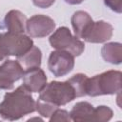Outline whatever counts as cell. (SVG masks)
<instances>
[{"label": "cell", "mask_w": 122, "mask_h": 122, "mask_svg": "<svg viewBox=\"0 0 122 122\" xmlns=\"http://www.w3.org/2000/svg\"><path fill=\"white\" fill-rule=\"evenodd\" d=\"M101 55L106 62L119 65L122 61V45L119 42L106 43L101 49Z\"/></svg>", "instance_id": "obj_14"}, {"label": "cell", "mask_w": 122, "mask_h": 122, "mask_svg": "<svg viewBox=\"0 0 122 122\" xmlns=\"http://www.w3.org/2000/svg\"><path fill=\"white\" fill-rule=\"evenodd\" d=\"M50 122H55V121H71V116H70V112L66 110H62V109H57L54 111V112L51 115V117L49 118Z\"/></svg>", "instance_id": "obj_19"}, {"label": "cell", "mask_w": 122, "mask_h": 122, "mask_svg": "<svg viewBox=\"0 0 122 122\" xmlns=\"http://www.w3.org/2000/svg\"><path fill=\"white\" fill-rule=\"evenodd\" d=\"M57 109H58V107H55L51 104L41 101L39 99H37V101L35 102V111H37V112L45 118H50L51 115Z\"/></svg>", "instance_id": "obj_18"}, {"label": "cell", "mask_w": 122, "mask_h": 122, "mask_svg": "<svg viewBox=\"0 0 122 122\" xmlns=\"http://www.w3.org/2000/svg\"><path fill=\"white\" fill-rule=\"evenodd\" d=\"M33 112H35V101L24 85L5 93L0 103V116L5 120H18Z\"/></svg>", "instance_id": "obj_1"}, {"label": "cell", "mask_w": 122, "mask_h": 122, "mask_svg": "<svg viewBox=\"0 0 122 122\" xmlns=\"http://www.w3.org/2000/svg\"><path fill=\"white\" fill-rule=\"evenodd\" d=\"M33 46L30 36L24 33H0V61L9 56L19 57Z\"/></svg>", "instance_id": "obj_4"}, {"label": "cell", "mask_w": 122, "mask_h": 122, "mask_svg": "<svg viewBox=\"0 0 122 122\" xmlns=\"http://www.w3.org/2000/svg\"><path fill=\"white\" fill-rule=\"evenodd\" d=\"M74 67V56L65 51H53L48 59V69L55 77H62L71 72Z\"/></svg>", "instance_id": "obj_6"}, {"label": "cell", "mask_w": 122, "mask_h": 122, "mask_svg": "<svg viewBox=\"0 0 122 122\" xmlns=\"http://www.w3.org/2000/svg\"><path fill=\"white\" fill-rule=\"evenodd\" d=\"M121 77L120 71H107L100 74H96L88 79L86 95L99 96L118 93L121 91Z\"/></svg>", "instance_id": "obj_2"}, {"label": "cell", "mask_w": 122, "mask_h": 122, "mask_svg": "<svg viewBox=\"0 0 122 122\" xmlns=\"http://www.w3.org/2000/svg\"><path fill=\"white\" fill-rule=\"evenodd\" d=\"M113 112L108 106H98L93 110L92 121H109L112 118Z\"/></svg>", "instance_id": "obj_17"}, {"label": "cell", "mask_w": 122, "mask_h": 122, "mask_svg": "<svg viewBox=\"0 0 122 122\" xmlns=\"http://www.w3.org/2000/svg\"><path fill=\"white\" fill-rule=\"evenodd\" d=\"M88 79L89 77L84 73H76L68 79L75 91L76 97H82L86 95V88H87Z\"/></svg>", "instance_id": "obj_16"}, {"label": "cell", "mask_w": 122, "mask_h": 122, "mask_svg": "<svg viewBox=\"0 0 122 122\" xmlns=\"http://www.w3.org/2000/svg\"><path fill=\"white\" fill-rule=\"evenodd\" d=\"M104 4L114 12H122V0H104Z\"/></svg>", "instance_id": "obj_20"}, {"label": "cell", "mask_w": 122, "mask_h": 122, "mask_svg": "<svg viewBox=\"0 0 122 122\" xmlns=\"http://www.w3.org/2000/svg\"><path fill=\"white\" fill-rule=\"evenodd\" d=\"M55 22L52 18L44 14H35L26 22V31L33 38H43L53 32Z\"/></svg>", "instance_id": "obj_7"}, {"label": "cell", "mask_w": 122, "mask_h": 122, "mask_svg": "<svg viewBox=\"0 0 122 122\" xmlns=\"http://www.w3.org/2000/svg\"><path fill=\"white\" fill-rule=\"evenodd\" d=\"M51 46L59 51H65L71 53L74 57L79 56L85 50V44L78 37L73 36L67 27H59L50 36Z\"/></svg>", "instance_id": "obj_5"}, {"label": "cell", "mask_w": 122, "mask_h": 122, "mask_svg": "<svg viewBox=\"0 0 122 122\" xmlns=\"http://www.w3.org/2000/svg\"><path fill=\"white\" fill-rule=\"evenodd\" d=\"M93 20L91 15L84 10L75 11L71 18V23L74 31V34L78 38H84L93 24Z\"/></svg>", "instance_id": "obj_12"}, {"label": "cell", "mask_w": 122, "mask_h": 122, "mask_svg": "<svg viewBox=\"0 0 122 122\" xmlns=\"http://www.w3.org/2000/svg\"><path fill=\"white\" fill-rule=\"evenodd\" d=\"M24 73V69L17 60L7 59L0 65V90H11L13 83Z\"/></svg>", "instance_id": "obj_8"}, {"label": "cell", "mask_w": 122, "mask_h": 122, "mask_svg": "<svg viewBox=\"0 0 122 122\" xmlns=\"http://www.w3.org/2000/svg\"><path fill=\"white\" fill-rule=\"evenodd\" d=\"M23 85L30 92H40L47 84V76L40 67L30 68L24 71Z\"/></svg>", "instance_id": "obj_9"}, {"label": "cell", "mask_w": 122, "mask_h": 122, "mask_svg": "<svg viewBox=\"0 0 122 122\" xmlns=\"http://www.w3.org/2000/svg\"><path fill=\"white\" fill-rule=\"evenodd\" d=\"M26 15L17 10H10L3 20V28L7 30L8 32L11 33H24L26 30Z\"/></svg>", "instance_id": "obj_11"}, {"label": "cell", "mask_w": 122, "mask_h": 122, "mask_svg": "<svg viewBox=\"0 0 122 122\" xmlns=\"http://www.w3.org/2000/svg\"><path fill=\"white\" fill-rule=\"evenodd\" d=\"M93 106L87 101L77 102L70 112L71 121H92Z\"/></svg>", "instance_id": "obj_13"}, {"label": "cell", "mask_w": 122, "mask_h": 122, "mask_svg": "<svg viewBox=\"0 0 122 122\" xmlns=\"http://www.w3.org/2000/svg\"><path fill=\"white\" fill-rule=\"evenodd\" d=\"M17 61L20 63V65L23 67V69H30V68H35L40 67L42 62V52L41 50L36 47L32 46L27 52H25L23 55L17 57Z\"/></svg>", "instance_id": "obj_15"}, {"label": "cell", "mask_w": 122, "mask_h": 122, "mask_svg": "<svg viewBox=\"0 0 122 122\" xmlns=\"http://www.w3.org/2000/svg\"><path fill=\"white\" fill-rule=\"evenodd\" d=\"M64 1L70 5H78V4H81L84 0H64Z\"/></svg>", "instance_id": "obj_22"}, {"label": "cell", "mask_w": 122, "mask_h": 122, "mask_svg": "<svg viewBox=\"0 0 122 122\" xmlns=\"http://www.w3.org/2000/svg\"><path fill=\"white\" fill-rule=\"evenodd\" d=\"M54 2H55V0H32L33 5L38 8H41V9L50 8L51 5H53Z\"/></svg>", "instance_id": "obj_21"}, {"label": "cell", "mask_w": 122, "mask_h": 122, "mask_svg": "<svg viewBox=\"0 0 122 122\" xmlns=\"http://www.w3.org/2000/svg\"><path fill=\"white\" fill-rule=\"evenodd\" d=\"M76 97L75 91L69 80L64 82L51 81L46 84L44 89L39 92L38 99L55 107L64 106L71 102Z\"/></svg>", "instance_id": "obj_3"}, {"label": "cell", "mask_w": 122, "mask_h": 122, "mask_svg": "<svg viewBox=\"0 0 122 122\" xmlns=\"http://www.w3.org/2000/svg\"><path fill=\"white\" fill-rule=\"evenodd\" d=\"M112 26L103 20L93 22L92 28L83 38L88 43H104L110 40L112 36Z\"/></svg>", "instance_id": "obj_10"}]
</instances>
